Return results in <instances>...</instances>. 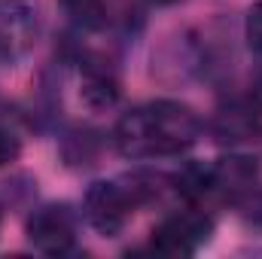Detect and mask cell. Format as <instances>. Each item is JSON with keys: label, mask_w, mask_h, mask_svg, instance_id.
I'll return each mask as SVG.
<instances>
[{"label": "cell", "mask_w": 262, "mask_h": 259, "mask_svg": "<svg viewBox=\"0 0 262 259\" xmlns=\"http://www.w3.org/2000/svg\"><path fill=\"white\" fill-rule=\"evenodd\" d=\"M28 235L34 241L37 250L49 253V256H61L73 247V223L67 207H43L31 217L28 223Z\"/></svg>", "instance_id": "obj_4"}, {"label": "cell", "mask_w": 262, "mask_h": 259, "mask_svg": "<svg viewBox=\"0 0 262 259\" xmlns=\"http://www.w3.org/2000/svg\"><path fill=\"white\" fill-rule=\"evenodd\" d=\"M210 229H213V223L204 213H192V210L177 213L152 232V250H159L165 256H192L207 241Z\"/></svg>", "instance_id": "obj_2"}, {"label": "cell", "mask_w": 262, "mask_h": 259, "mask_svg": "<svg viewBox=\"0 0 262 259\" xmlns=\"http://www.w3.org/2000/svg\"><path fill=\"white\" fill-rule=\"evenodd\" d=\"M156 3H174V0H156Z\"/></svg>", "instance_id": "obj_12"}, {"label": "cell", "mask_w": 262, "mask_h": 259, "mask_svg": "<svg viewBox=\"0 0 262 259\" xmlns=\"http://www.w3.org/2000/svg\"><path fill=\"white\" fill-rule=\"evenodd\" d=\"M119 89L116 79L107 70H85V82H82V101L92 107H110L116 101Z\"/></svg>", "instance_id": "obj_7"}, {"label": "cell", "mask_w": 262, "mask_h": 259, "mask_svg": "<svg viewBox=\"0 0 262 259\" xmlns=\"http://www.w3.org/2000/svg\"><path fill=\"white\" fill-rule=\"evenodd\" d=\"M15 156H18V140H15L6 128H0V165L12 162Z\"/></svg>", "instance_id": "obj_11"}, {"label": "cell", "mask_w": 262, "mask_h": 259, "mask_svg": "<svg viewBox=\"0 0 262 259\" xmlns=\"http://www.w3.org/2000/svg\"><path fill=\"white\" fill-rule=\"evenodd\" d=\"M247 40H250V49L256 55H262V0L247 15Z\"/></svg>", "instance_id": "obj_10"}, {"label": "cell", "mask_w": 262, "mask_h": 259, "mask_svg": "<svg viewBox=\"0 0 262 259\" xmlns=\"http://www.w3.org/2000/svg\"><path fill=\"white\" fill-rule=\"evenodd\" d=\"M262 128V104L256 98H244L229 104L226 110L216 113L213 131L220 134V140H247Z\"/></svg>", "instance_id": "obj_5"}, {"label": "cell", "mask_w": 262, "mask_h": 259, "mask_svg": "<svg viewBox=\"0 0 262 259\" xmlns=\"http://www.w3.org/2000/svg\"><path fill=\"white\" fill-rule=\"evenodd\" d=\"M137 195V186L134 189H122L119 183H95L89 195H85V210H89V220L98 232L104 235H113L122 229L128 210L134 207V198Z\"/></svg>", "instance_id": "obj_3"}, {"label": "cell", "mask_w": 262, "mask_h": 259, "mask_svg": "<svg viewBox=\"0 0 262 259\" xmlns=\"http://www.w3.org/2000/svg\"><path fill=\"white\" fill-rule=\"evenodd\" d=\"M67 9L89 28H98L104 21V3L101 0H64Z\"/></svg>", "instance_id": "obj_9"}, {"label": "cell", "mask_w": 262, "mask_h": 259, "mask_svg": "<svg viewBox=\"0 0 262 259\" xmlns=\"http://www.w3.org/2000/svg\"><path fill=\"white\" fill-rule=\"evenodd\" d=\"M213 189V165H186L177 174V192L183 198H201Z\"/></svg>", "instance_id": "obj_8"}, {"label": "cell", "mask_w": 262, "mask_h": 259, "mask_svg": "<svg viewBox=\"0 0 262 259\" xmlns=\"http://www.w3.org/2000/svg\"><path fill=\"white\" fill-rule=\"evenodd\" d=\"M253 177H256V162H253V159L232 156V159H220V162L213 165V186H226V189H229V183H232L235 189H241V186H247Z\"/></svg>", "instance_id": "obj_6"}, {"label": "cell", "mask_w": 262, "mask_h": 259, "mask_svg": "<svg viewBox=\"0 0 262 259\" xmlns=\"http://www.w3.org/2000/svg\"><path fill=\"white\" fill-rule=\"evenodd\" d=\"M195 113L177 101H156L122 116L116 125V143L131 159L174 156L192 146L198 137Z\"/></svg>", "instance_id": "obj_1"}]
</instances>
